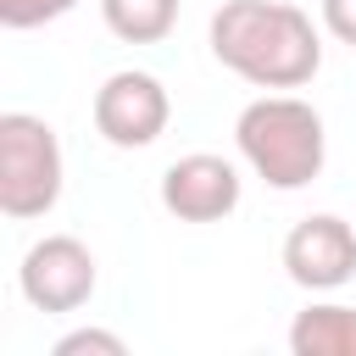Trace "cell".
I'll use <instances>...</instances> for the list:
<instances>
[{"label": "cell", "mask_w": 356, "mask_h": 356, "mask_svg": "<svg viewBox=\"0 0 356 356\" xmlns=\"http://www.w3.org/2000/svg\"><path fill=\"white\" fill-rule=\"evenodd\" d=\"M211 56L256 89H300L323 67V39L289 0H222L211 17Z\"/></svg>", "instance_id": "obj_1"}, {"label": "cell", "mask_w": 356, "mask_h": 356, "mask_svg": "<svg viewBox=\"0 0 356 356\" xmlns=\"http://www.w3.org/2000/svg\"><path fill=\"white\" fill-rule=\"evenodd\" d=\"M234 145L250 161V172L267 178L273 189H306L323 172V156H328L323 117L300 95H261V100H250L239 111V122H234Z\"/></svg>", "instance_id": "obj_2"}, {"label": "cell", "mask_w": 356, "mask_h": 356, "mask_svg": "<svg viewBox=\"0 0 356 356\" xmlns=\"http://www.w3.org/2000/svg\"><path fill=\"white\" fill-rule=\"evenodd\" d=\"M61 200V139L33 111L0 117V211L28 222Z\"/></svg>", "instance_id": "obj_3"}, {"label": "cell", "mask_w": 356, "mask_h": 356, "mask_svg": "<svg viewBox=\"0 0 356 356\" xmlns=\"http://www.w3.org/2000/svg\"><path fill=\"white\" fill-rule=\"evenodd\" d=\"M167 117H172V100H167V89H161V78H150V72H111L100 89H95V128H100V139L106 145H117V150H145V145H156L161 139V128H167Z\"/></svg>", "instance_id": "obj_4"}, {"label": "cell", "mask_w": 356, "mask_h": 356, "mask_svg": "<svg viewBox=\"0 0 356 356\" xmlns=\"http://www.w3.org/2000/svg\"><path fill=\"white\" fill-rule=\"evenodd\" d=\"M22 295L39 312H78L95 295V256L72 234H50L22 256Z\"/></svg>", "instance_id": "obj_5"}, {"label": "cell", "mask_w": 356, "mask_h": 356, "mask_svg": "<svg viewBox=\"0 0 356 356\" xmlns=\"http://www.w3.org/2000/svg\"><path fill=\"white\" fill-rule=\"evenodd\" d=\"M284 273L300 289H339L356 273V228L334 211L300 217L284 239Z\"/></svg>", "instance_id": "obj_6"}, {"label": "cell", "mask_w": 356, "mask_h": 356, "mask_svg": "<svg viewBox=\"0 0 356 356\" xmlns=\"http://www.w3.org/2000/svg\"><path fill=\"white\" fill-rule=\"evenodd\" d=\"M161 206L178 222H222L239 206V167L211 156V150L178 156L161 172Z\"/></svg>", "instance_id": "obj_7"}, {"label": "cell", "mask_w": 356, "mask_h": 356, "mask_svg": "<svg viewBox=\"0 0 356 356\" xmlns=\"http://www.w3.org/2000/svg\"><path fill=\"white\" fill-rule=\"evenodd\" d=\"M295 356H356V306H306L289 323Z\"/></svg>", "instance_id": "obj_8"}, {"label": "cell", "mask_w": 356, "mask_h": 356, "mask_svg": "<svg viewBox=\"0 0 356 356\" xmlns=\"http://www.w3.org/2000/svg\"><path fill=\"white\" fill-rule=\"evenodd\" d=\"M100 17L122 44H161L178 28V0H100Z\"/></svg>", "instance_id": "obj_9"}, {"label": "cell", "mask_w": 356, "mask_h": 356, "mask_svg": "<svg viewBox=\"0 0 356 356\" xmlns=\"http://www.w3.org/2000/svg\"><path fill=\"white\" fill-rule=\"evenodd\" d=\"M78 0H0V22L6 28H44L56 17H67Z\"/></svg>", "instance_id": "obj_10"}, {"label": "cell", "mask_w": 356, "mask_h": 356, "mask_svg": "<svg viewBox=\"0 0 356 356\" xmlns=\"http://www.w3.org/2000/svg\"><path fill=\"white\" fill-rule=\"evenodd\" d=\"M83 350H95V356H122V339L106 334V328H72V334L56 339V356H83Z\"/></svg>", "instance_id": "obj_11"}, {"label": "cell", "mask_w": 356, "mask_h": 356, "mask_svg": "<svg viewBox=\"0 0 356 356\" xmlns=\"http://www.w3.org/2000/svg\"><path fill=\"white\" fill-rule=\"evenodd\" d=\"M323 28L339 44H356V0H323Z\"/></svg>", "instance_id": "obj_12"}]
</instances>
